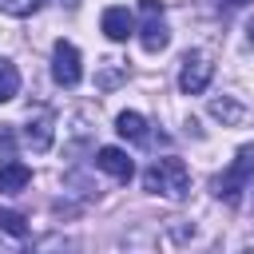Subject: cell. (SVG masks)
<instances>
[{"instance_id":"13","label":"cell","mask_w":254,"mask_h":254,"mask_svg":"<svg viewBox=\"0 0 254 254\" xmlns=\"http://www.w3.org/2000/svg\"><path fill=\"white\" fill-rule=\"evenodd\" d=\"M0 230L12 234V238H24V234H28V226H24V218H20L16 210H0Z\"/></svg>"},{"instance_id":"2","label":"cell","mask_w":254,"mask_h":254,"mask_svg":"<svg viewBox=\"0 0 254 254\" xmlns=\"http://www.w3.org/2000/svg\"><path fill=\"white\" fill-rule=\"evenodd\" d=\"M254 183V143H246V147H238V155H234V163L218 175V183H214V194L222 198V202H234L246 187Z\"/></svg>"},{"instance_id":"14","label":"cell","mask_w":254,"mask_h":254,"mask_svg":"<svg viewBox=\"0 0 254 254\" xmlns=\"http://www.w3.org/2000/svg\"><path fill=\"white\" fill-rule=\"evenodd\" d=\"M44 0H0V12L4 16H32Z\"/></svg>"},{"instance_id":"8","label":"cell","mask_w":254,"mask_h":254,"mask_svg":"<svg viewBox=\"0 0 254 254\" xmlns=\"http://www.w3.org/2000/svg\"><path fill=\"white\" fill-rule=\"evenodd\" d=\"M52 135H56V127H52V111H36V119L28 115L24 143H28L32 151H48V147H52Z\"/></svg>"},{"instance_id":"1","label":"cell","mask_w":254,"mask_h":254,"mask_svg":"<svg viewBox=\"0 0 254 254\" xmlns=\"http://www.w3.org/2000/svg\"><path fill=\"white\" fill-rule=\"evenodd\" d=\"M143 187L151 190V194H163V198H171V202H183L187 194H190V171H187V163L183 159H155L147 171H143Z\"/></svg>"},{"instance_id":"9","label":"cell","mask_w":254,"mask_h":254,"mask_svg":"<svg viewBox=\"0 0 254 254\" xmlns=\"http://www.w3.org/2000/svg\"><path fill=\"white\" fill-rule=\"evenodd\" d=\"M28 183H32V171H28L24 163L12 159V163L0 167V194H16V190H24Z\"/></svg>"},{"instance_id":"19","label":"cell","mask_w":254,"mask_h":254,"mask_svg":"<svg viewBox=\"0 0 254 254\" xmlns=\"http://www.w3.org/2000/svg\"><path fill=\"white\" fill-rule=\"evenodd\" d=\"M28 254H32V250H28Z\"/></svg>"},{"instance_id":"5","label":"cell","mask_w":254,"mask_h":254,"mask_svg":"<svg viewBox=\"0 0 254 254\" xmlns=\"http://www.w3.org/2000/svg\"><path fill=\"white\" fill-rule=\"evenodd\" d=\"M52 79H56L60 87H75V83L83 79V67H79V52H75V44L56 40V48H52Z\"/></svg>"},{"instance_id":"15","label":"cell","mask_w":254,"mask_h":254,"mask_svg":"<svg viewBox=\"0 0 254 254\" xmlns=\"http://www.w3.org/2000/svg\"><path fill=\"white\" fill-rule=\"evenodd\" d=\"M32 254H67V242L60 238V234H44L40 242H36V250Z\"/></svg>"},{"instance_id":"18","label":"cell","mask_w":254,"mask_h":254,"mask_svg":"<svg viewBox=\"0 0 254 254\" xmlns=\"http://www.w3.org/2000/svg\"><path fill=\"white\" fill-rule=\"evenodd\" d=\"M0 254H16V250H8V246H0Z\"/></svg>"},{"instance_id":"4","label":"cell","mask_w":254,"mask_h":254,"mask_svg":"<svg viewBox=\"0 0 254 254\" xmlns=\"http://www.w3.org/2000/svg\"><path fill=\"white\" fill-rule=\"evenodd\" d=\"M139 44L147 52H163L171 44V28L163 20V8L155 0H143V28H139Z\"/></svg>"},{"instance_id":"7","label":"cell","mask_w":254,"mask_h":254,"mask_svg":"<svg viewBox=\"0 0 254 254\" xmlns=\"http://www.w3.org/2000/svg\"><path fill=\"white\" fill-rule=\"evenodd\" d=\"M95 167H99V171H107V175H111V179H119V183H127V179L135 175V163H131V159H127V151H119V147H99Z\"/></svg>"},{"instance_id":"16","label":"cell","mask_w":254,"mask_h":254,"mask_svg":"<svg viewBox=\"0 0 254 254\" xmlns=\"http://www.w3.org/2000/svg\"><path fill=\"white\" fill-rule=\"evenodd\" d=\"M222 4H230V8H242V4H254V0H222Z\"/></svg>"},{"instance_id":"10","label":"cell","mask_w":254,"mask_h":254,"mask_svg":"<svg viewBox=\"0 0 254 254\" xmlns=\"http://www.w3.org/2000/svg\"><path fill=\"white\" fill-rule=\"evenodd\" d=\"M115 131H119L123 139H131V143H143V139H147V119H143L139 111H119Z\"/></svg>"},{"instance_id":"6","label":"cell","mask_w":254,"mask_h":254,"mask_svg":"<svg viewBox=\"0 0 254 254\" xmlns=\"http://www.w3.org/2000/svg\"><path fill=\"white\" fill-rule=\"evenodd\" d=\"M99 28H103V36H107V40L123 44L127 36H135V16H131V8H123V4H111V8H103V20H99Z\"/></svg>"},{"instance_id":"17","label":"cell","mask_w":254,"mask_h":254,"mask_svg":"<svg viewBox=\"0 0 254 254\" xmlns=\"http://www.w3.org/2000/svg\"><path fill=\"white\" fill-rule=\"evenodd\" d=\"M246 40H250V44H254V20H250V24H246Z\"/></svg>"},{"instance_id":"11","label":"cell","mask_w":254,"mask_h":254,"mask_svg":"<svg viewBox=\"0 0 254 254\" xmlns=\"http://www.w3.org/2000/svg\"><path fill=\"white\" fill-rule=\"evenodd\" d=\"M210 115H214V119H222V123H242V115H246V107H242L238 99H230V95H222V99H210Z\"/></svg>"},{"instance_id":"3","label":"cell","mask_w":254,"mask_h":254,"mask_svg":"<svg viewBox=\"0 0 254 254\" xmlns=\"http://www.w3.org/2000/svg\"><path fill=\"white\" fill-rule=\"evenodd\" d=\"M210 75H214V64L206 52H187L183 56V67H179V91L183 95H202L210 87Z\"/></svg>"},{"instance_id":"12","label":"cell","mask_w":254,"mask_h":254,"mask_svg":"<svg viewBox=\"0 0 254 254\" xmlns=\"http://www.w3.org/2000/svg\"><path fill=\"white\" fill-rule=\"evenodd\" d=\"M16 91H20V71L12 60H0V103L16 99Z\"/></svg>"}]
</instances>
